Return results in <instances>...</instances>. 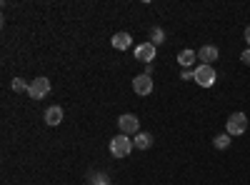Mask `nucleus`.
Returning a JSON list of instances; mask_svg holds the SVG:
<instances>
[{"mask_svg": "<svg viewBox=\"0 0 250 185\" xmlns=\"http://www.w3.org/2000/svg\"><path fill=\"white\" fill-rule=\"evenodd\" d=\"M180 78H183V80H195V70H183Z\"/></svg>", "mask_w": 250, "mask_h": 185, "instance_id": "obj_17", "label": "nucleus"}, {"mask_svg": "<svg viewBox=\"0 0 250 185\" xmlns=\"http://www.w3.org/2000/svg\"><path fill=\"white\" fill-rule=\"evenodd\" d=\"M110 43H113V48H115V50H128V48H130V43H133V38H130L128 33H115Z\"/></svg>", "mask_w": 250, "mask_h": 185, "instance_id": "obj_10", "label": "nucleus"}, {"mask_svg": "<svg viewBox=\"0 0 250 185\" xmlns=\"http://www.w3.org/2000/svg\"><path fill=\"white\" fill-rule=\"evenodd\" d=\"M218 55H220V50L215 45H203L198 50V60L203 65H213V60H218Z\"/></svg>", "mask_w": 250, "mask_h": 185, "instance_id": "obj_8", "label": "nucleus"}, {"mask_svg": "<svg viewBox=\"0 0 250 185\" xmlns=\"http://www.w3.org/2000/svg\"><path fill=\"white\" fill-rule=\"evenodd\" d=\"M133 145H135L138 150H148V148L153 145V135H150V133H138L135 140H133Z\"/></svg>", "mask_w": 250, "mask_h": 185, "instance_id": "obj_11", "label": "nucleus"}, {"mask_svg": "<svg viewBox=\"0 0 250 185\" xmlns=\"http://www.w3.org/2000/svg\"><path fill=\"white\" fill-rule=\"evenodd\" d=\"M50 93V80L48 78H35L33 83H30V88H28V95L33 98V100H40V98H45Z\"/></svg>", "mask_w": 250, "mask_h": 185, "instance_id": "obj_5", "label": "nucleus"}, {"mask_svg": "<svg viewBox=\"0 0 250 185\" xmlns=\"http://www.w3.org/2000/svg\"><path fill=\"white\" fill-rule=\"evenodd\" d=\"M45 123H48V125H60V123H62V108L60 105H50L48 110H45Z\"/></svg>", "mask_w": 250, "mask_h": 185, "instance_id": "obj_9", "label": "nucleus"}, {"mask_svg": "<svg viewBox=\"0 0 250 185\" xmlns=\"http://www.w3.org/2000/svg\"><path fill=\"white\" fill-rule=\"evenodd\" d=\"M213 145H215V150H225V148H230V135H228V133H223V135H215Z\"/></svg>", "mask_w": 250, "mask_h": 185, "instance_id": "obj_13", "label": "nucleus"}, {"mask_svg": "<svg viewBox=\"0 0 250 185\" xmlns=\"http://www.w3.org/2000/svg\"><path fill=\"white\" fill-rule=\"evenodd\" d=\"M90 185H110V180L105 173H95V175H90Z\"/></svg>", "mask_w": 250, "mask_h": 185, "instance_id": "obj_15", "label": "nucleus"}, {"mask_svg": "<svg viewBox=\"0 0 250 185\" xmlns=\"http://www.w3.org/2000/svg\"><path fill=\"white\" fill-rule=\"evenodd\" d=\"M135 60H140V63L145 65H150L153 60H155V45L153 43H143L135 48Z\"/></svg>", "mask_w": 250, "mask_h": 185, "instance_id": "obj_7", "label": "nucleus"}, {"mask_svg": "<svg viewBox=\"0 0 250 185\" xmlns=\"http://www.w3.org/2000/svg\"><path fill=\"white\" fill-rule=\"evenodd\" d=\"M130 150H133V140L128 138V135H115L113 140H110V153L115 155V158H128L130 155Z\"/></svg>", "mask_w": 250, "mask_h": 185, "instance_id": "obj_1", "label": "nucleus"}, {"mask_svg": "<svg viewBox=\"0 0 250 185\" xmlns=\"http://www.w3.org/2000/svg\"><path fill=\"white\" fill-rule=\"evenodd\" d=\"M248 130V115L245 113H233L230 118H228V125H225V133L228 135H243Z\"/></svg>", "mask_w": 250, "mask_h": 185, "instance_id": "obj_2", "label": "nucleus"}, {"mask_svg": "<svg viewBox=\"0 0 250 185\" xmlns=\"http://www.w3.org/2000/svg\"><path fill=\"white\" fill-rule=\"evenodd\" d=\"M118 125H120V133L123 135H138L140 130V120L133 115V113H125V115H120L118 118Z\"/></svg>", "mask_w": 250, "mask_h": 185, "instance_id": "obj_4", "label": "nucleus"}, {"mask_svg": "<svg viewBox=\"0 0 250 185\" xmlns=\"http://www.w3.org/2000/svg\"><path fill=\"white\" fill-rule=\"evenodd\" d=\"M133 90L138 93V95H150L153 93V78L150 75H135V80H133Z\"/></svg>", "mask_w": 250, "mask_h": 185, "instance_id": "obj_6", "label": "nucleus"}, {"mask_svg": "<svg viewBox=\"0 0 250 185\" xmlns=\"http://www.w3.org/2000/svg\"><path fill=\"white\" fill-rule=\"evenodd\" d=\"M245 43H248V45H250V25H248V28H245Z\"/></svg>", "mask_w": 250, "mask_h": 185, "instance_id": "obj_19", "label": "nucleus"}, {"mask_svg": "<svg viewBox=\"0 0 250 185\" xmlns=\"http://www.w3.org/2000/svg\"><path fill=\"white\" fill-rule=\"evenodd\" d=\"M10 88L15 90V93H28V88H30V83H25L23 78H13V83H10Z\"/></svg>", "mask_w": 250, "mask_h": 185, "instance_id": "obj_14", "label": "nucleus"}, {"mask_svg": "<svg viewBox=\"0 0 250 185\" xmlns=\"http://www.w3.org/2000/svg\"><path fill=\"white\" fill-rule=\"evenodd\" d=\"M240 60H243V63H245V65H250V48H248V50H243V55H240Z\"/></svg>", "mask_w": 250, "mask_h": 185, "instance_id": "obj_18", "label": "nucleus"}, {"mask_svg": "<svg viewBox=\"0 0 250 185\" xmlns=\"http://www.w3.org/2000/svg\"><path fill=\"white\" fill-rule=\"evenodd\" d=\"M178 63L188 70V68L195 63V50H180V53H178Z\"/></svg>", "mask_w": 250, "mask_h": 185, "instance_id": "obj_12", "label": "nucleus"}, {"mask_svg": "<svg viewBox=\"0 0 250 185\" xmlns=\"http://www.w3.org/2000/svg\"><path fill=\"white\" fill-rule=\"evenodd\" d=\"M150 38H153V45H160L163 40H165V33H163V28H153Z\"/></svg>", "mask_w": 250, "mask_h": 185, "instance_id": "obj_16", "label": "nucleus"}, {"mask_svg": "<svg viewBox=\"0 0 250 185\" xmlns=\"http://www.w3.org/2000/svg\"><path fill=\"white\" fill-rule=\"evenodd\" d=\"M215 80H218V75H215V68L213 65H198L195 68V83L200 85V88H210V85H215Z\"/></svg>", "mask_w": 250, "mask_h": 185, "instance_id": "obj_3", "label": "nucleus"}]
</instances>
